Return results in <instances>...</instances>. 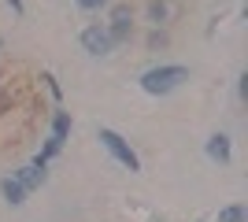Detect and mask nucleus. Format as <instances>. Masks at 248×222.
<instances>
[{
	"label": "nucleus",
	"instance_id": "obj_7",
	"mask_svg": "<svg viewBox=\"0 0 248 222\" xmlns=\"http://www.w3.org/2000/svg\"><path fill=\"white\" fill-rule=\"evenodd\" d=\"M0 189H4V200H8V204H22V200H26V189H22L15 178H4V181H0Z\"/></svg>",
	"mask_w": 248,
	"mask_h": 222
},
{
	"label": "nucleus",
	"instance_id": "obj_8",
	"mask_svg": "<svg viewBox=\"0 0 248 222\" xmlns=\"http://www.w3.org/2000/svg\"><path fill=\"white\" fill-rule=\"evenodd\" d=\"M67 133H71V115H67V111H56V122H52V137L67 141Z\"/></svg>",
	"mask_w": 248,
	"mask_h": 222
},
{
	"label": "nucleus",
	"instance_id": "obj_3",
	"mask_svg": "<svg viewBox=\"0 0 248 222\" xmlns=\"http://www.w3.org/2000/svg\"><path fill=\"white\" fill-rule=\"evenodd\" d=\"M111 44H115V37L104 30V26H85V30H82V48L89 56H108V52H111Z\"/></svg>",
	"mask_w": 248,
	"mask_h": 222
},
{
	"label": "nucleus",
	"instance_id": "obj_1",
	"mask_svg": "<svg viewBox=\"0 0 248 222\" xmlns=\"http://www.w3.org/2000/svg\"><path fill=\"white\" fill-rule=\"evenodd\" d=\"M182 82H189V71H186V67H152V71L141 74V89L152 93V96L174 93Z\"/></svg>",
	"mask_w": 248,
	"mask_h": 222
},
{
	"label": "nucleus",
	"instance_id": "obj_9",
	"mask_svg": "<svg viewBox=\"0 0 248 222\" xmlns=\"http://www.w3.org/2000/svg\"><path fill=\"white\" fill-rule=\"evenodd\" d=\"M248 219V211L241 207V204H233V207H222L218 211V222H245Z\"/></svg>",
	"mask_w": 248,
	"mask_h": 222
},
{
	"label": "nucleus",
	"instance_id": "obj_12",
	"mask_svg": "<svg viewBox=\"0 0 248 222\" xmlns=\"http://www.w3.org/2000/svg\"><path fill=\"white\" fill-rule=\"evenodd\" d=\"M8 4H11V11H19V15H22V0H8Z\"/></svg>",
	"mask_w": 248,
	"mask_h": 222
},
{
	"label": "nucleus",
	"instance_id": "obj_4",
	"mask_svg": "<svg viewBox=\"0 0 248 222\" xmlns=\"http://www.w3.org/2000/svg\"><path fill=\"white\" fill-rule=\"evenodd\" d=\"M130 22H134V11L126 8V4H119V8L111 11V30H108V33H111L115 41H123L126 33H130Z\"/></svg>",
	"mask_w": 248,
	"mask_h": 222
},
{
	"label": "nucleus",
	"instance_id": "obj_2",
	"mask_svg": "<svg viewBox=\"0 0 248 222\" xmlns=\"http://www.w3.org/2000/svg\"><path fill=\"white\" fill-rule=\"evenodd\" d=\"M100 145L108 148V152H111V156L119 159V163H123L126 170H134V174L141 170V159H137V152H134L130 145H126V141L119 137V133H115V130H108V126L100 130Z\"/></svg>",
	"mask_w": 248,
	"mask_h": 222
},
{
	"label": "nucleus",
	"instance_id": "obj_11",
	"mask_svg": "<svg viewBox=\"0 0 248 222\" xmlns=\"http://www.w3.org/2000/svg\"><path fill=\"white\" fill-rule=\"evenodd\" d=\"M108 0H78V8H85V11H96V8H104Z\"/></svg>",
	"mask_w": 248,
	"mask_h": 222
},
{
	"label": "nucleus",
	"instance_id": "obj_5",
	"mask_svg": "<svg viewBox=\"0 0 248 222\" xmlns=\"http://www.w3.org/2000/svg\"><path fill=\"white\" fill-rule=\"evenodd\" d=\"M15 181H19L22 189L30 192V189H37V185L45 181V170H41V167H33V163H30V167H22L19 174H15Z\"/></svg>",
	"mask_w": 248,
	"mask_h": 222
},
{
	"label": "nucleus",
	"instance_id": "obj_6",
	"mask_svg": "<svg viewBox=\"0 0 248 222\" xmlns=\"http://www.w3.org/2000/svg\"><path fill=\"white\" fill-rule=\"evenodd\" d=\"M207 156L218 159V163H230V137L226 133H215V137L207 141Z\"/></svg>",
	"mask_w": 248,
	"mask_h": 222
},
{
	"label": "nucleus",
	"instance_id": "obj_10",
	"mask_svg": "<svg viewBox=\"0 0 248 222\" xmlns=\"http://www.w3.org/2000/svg\"><path fill=\"white\" fill-rule=\"evenodd\" d=\"M148 19H152V22L167 19V4H163V0H152V4H148Z\"/></svg>",
	"mask_w": 248,
	"mask_h": 222
}]
</instances>
